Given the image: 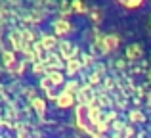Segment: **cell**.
Wrapping results in <instances>:
<instances>
[{
    "label": "cell",
    "instance_id": "6da1fadb",
    "mask_svg": "<svg viewBox=\"0 0 151 138\" xmlns=\"http://www.w3.org/2000/svg\"><path fill=\"white\" fill-rule=\"evenodd\" d=\"M58 104L61 105V108H69V105L73 104V98H71L69 94H63V96H59V98H58Z\"/></svg>",
    "mask_w": 151,
    "mask_h": 138
}]
</instances>
